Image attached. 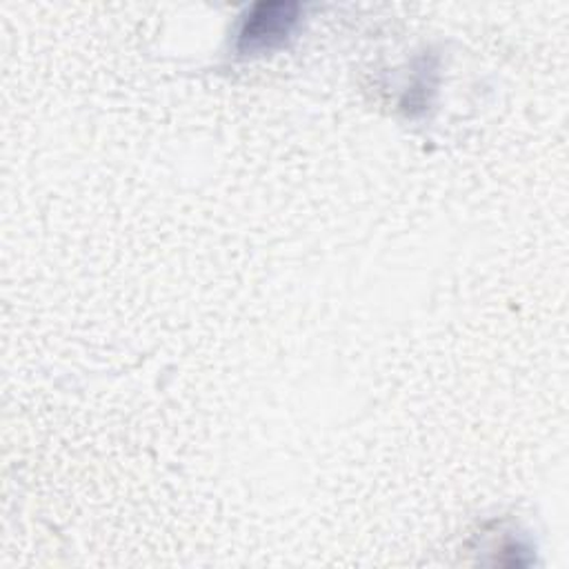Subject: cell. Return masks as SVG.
<instances>
[{"instance_id":"cell-1","label":"cell","mask_w":569,"mask_h":569,"mask_svg":"<svg viewBox=\"0 0 569 569\" xmlns=\"http://www.w3.org/2000/svg\"><path fill=\"white\" fill-rule=\"evenodd\" d=\"M298 18V2H258L244 13L240 22V29L236 33V49L240 53H262L280 47L296 29Z\"/></svg>"}]
</instances>
